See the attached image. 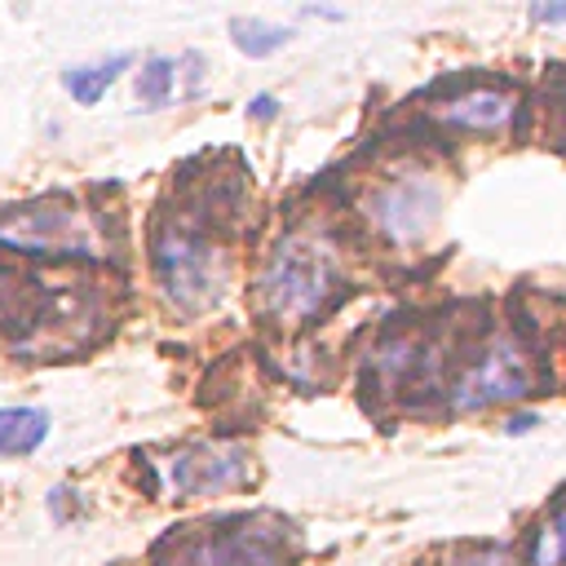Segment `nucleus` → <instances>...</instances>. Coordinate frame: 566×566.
I'll return each instance as SVG.
<instances>
[{
    "instance_id": "f257e3e1",
    "label": "nucleus",
    "mask_w": 566,
    "mask_h": 566,
    "mask_svg": "<svg viewBox=\"0 0 566 566\" xmlns=\"http://www.w3.org/2000/svg\"><path fill=\"white\" fill-rule=\"evenodd\" d=\"M332 287H336V265H332L327 243L314 234H287L274 243V252L261 270L256 296L270 318L305 323V318L323 314Z\"/></svg>"
},
{
    "instance_id": "f03ea898",
    "label": "nucleus",
    "mask_w": 566,
    "mask_h": 566,
    "mask_svg": "<svg viewBox=\"0 0 566 566\" xmlns=\"http://www.w3.org/2000/svg\"><path fill=\"white\" fill-rule=\"evenodd\" d=\"M287 526L270 513H252V517H226V522H208V526H186V535H172L168 544H159L164 553L172 548V562L159 566H283Z\"/></svg>"
},
{
    "instance_id": "7ed1b4c3",
    "label": "nucleus",
    "mask_w": 566,
    "mask_h": 566,
    "mask_svg": "<svg viewBox=\"0 0 566 566\" xmlns=\"http://www.w3.org/2000/svg\"><path fill=\"white\" fill-rule=\"evenodd\" d=\"M150 261H155V274L164 283V292L181 310H199V305L217 301V292L226 283V261H221L217 243H208L203 234H190V230L155 234Z\"/></svg>"
},
{
    "instance_id": "20e7f679",
    "label": "nucleus",
    "mask_w": 566,
    "mask_h": 566,
    "mask_svg": "<svg viewBox=\"0 0 566 566\" xmlns=\"http://www.w3.org/2000/svg\"><path fill=\"white\" fill-rule=\"evenodd\" d=\"M0 248L31 252V256L84 252L88 248V234L80 226L75 203L62 199V195H49V199H35V203L13 208L9 217H0Z\"/></svg>"
},
{
    "instance_id": "39448f33",
    "label": "nucleus",
    "mask_w": 566,
    "mask_h": 566,
    "mask_svg": "<svg viewBox=\"0 0 566 566\" xmlns=\"http://www.w3.org/2000/svg\"><path fill=\"white\" fill-rule=\"evenodd\" d=\"M531 389V363L526 354L513 345V340H495L451 389V402L460 411H478V407H491V402H509V398H522Z\"/></svg>"
},
{
    "instance_id": "423d86ee",
    "label": "nucleus",
    "mask_w": 566,
    "mask_h": 566,
    "mask_svg": "<svg viewBox=\"0 0 566 566\" xmlns=\"http://www.w3.org/2000/svg\"><path fill=\"white\" fill-rule=\"evenodd\" d=\"M168 486L177 495H217L226 486H239L248 482L252 473V455L243 447H212V442H199V447H181L168 464Z\"/></svg>"
},
{
    "instance_id": "0eeeda50",
    "label": "nucleus",
    "mask_w": 566,
    "mask_h": 566,
    "mask_svg": "<svg viewBox=\"0 0 566 566\" xmlns=\"http://www.w3.org/2000/svg\"><path fill=\"white\" fill-rule=\"evenodd\" d=\"M433 212H438V190H433L429 181H420V177L389 181V186L371 199V217H376V226H380L389 239H398V243L420 239V234L429 230Z\"/></svg>"
},
{
    "instance_id": "6e6552de",
    "label": "nucleus",
    "mask_w": 566,
    "mask_h": 566,
    "mask_svg": "<svg viewBox=\"0 0 566 566\" xmlns=\"http://www.w3.org/2000/svg\"><path fill=\"white\" fill-rule=\"evenodd\" d=\"M509 115H513V102L500 88H473L442 106V119L455 128H469V133H500L509 124Z\"/></svg>"
},
{
    "instance_id": "1a4fd4ad",
    "label": "nucleus",
    "mask_w": 566,
    "mask_h": 566,
    "mask_svg": "<svg viewBox=\"0 0 566 566\" xmlns=\"http://www.w3.org/2000/svg\"><path fill=\"white\" fill-rule=\"evenodd\" d=\"M49 438V411L40 407H4L0 411V455L18 460L31 455Z\"/></svg>"
},
{
    "instance_id": "9d476101",
    "label": "nucleus",
    "mask_w": 566,
    "mask_h": 566,
    "mask_svg": "<svg viewBox=\"0 0 566 566\" xmlns=\"http://www.w3.org/2000/svg\"><path fill=\"white\" fill-rule=\"evenodd\" d=\"M128 66V53H115L111 62H93V66H75V71H66L62 75V84H66V93L80 102V106H93L111 84H115V75Z\"/></svg>"
},
{
    "instance_id": "9b49d317",
    "label": "nucleus",
    "mask_w": 566,
    "mask_h": 566,
    "mask_svg": "<svg viewBox=\"0 0 566 566\" xmlns=\"http://www.w3.org/2000/svg\"><path fill=\"white\" fill-rule=\"evenodd\" d=\"M234 44H239V53H248V57H270L274 49H283L287 40H292V31L287 27H279V22H265V18H234Z\"/></svg>"
},
{
    "instance_id": "f8f14e48",
    "label": "nucleus",
    "mask_w": 566,
    "mask_h": 566,
    "mask_svg": "<svg viewBox=\"0 0 566 566\" xmlns=\"http://www.w3.org/2000/svg\"><path fill=\"white\" fill-rule=\"evenodd\" d=\"M531 566H566V509H557L531 539Z\"/></svg>"
},
{
    "instance_id": "ddd939ff",
    "label": "nucleus",
    "mask_w": 566,
    "mask_h": 566,
    "mask_svg": "<svg viewBox=\"0 0 566 566\" xmlns=\"http://www.w3.org/2000/svg\"><path fill=\"white\" fill-rule=\"evenodd\" d=\"M172 80H177V66L168 62V57H150L142 71H137V97H142V106H164L168 102V93H172Z\"/></svg>"
},
{
    "instance_id": "4468645a",
    "label": "nucleus",
    "mask_w": 566,
    "mask_h": 566,
    "mask_svg": "<svg viewBox=\"0 0 566 566\" xmlns=\"http://www.w3.org/2000/svg\"><path fill=\"white\" fill-rule=\"evenodd\" d=\"M460 566H509V553H500V548H486V553H473V557H464Z\"/></svg>"
},
{
    "instance_id": "2eb2a0df",
    "label": "nucleus",
    "mask_w": 566,
    "mask_h": 566,
    "mask_svg": "<svg viewBox=\"0 0 566 566\" xmlns=\"http://www.w3.org/2000/svg\"><path fill=\"white\" fill-rule=\"evenodd\" d=\"M531 18L535 22H566V4H535Z\"/></svg>"
},
{
    "instance_id": "dca6fc26",
    "label": "nucleus",
    "mask_w": 566,
    "mask_h": 566,
    "mask_svg": "<svg viewBox=\"0 0 566 566\" xmlns=\"http://www.w3.org/2000/svg\"><path fill=\"white\" fill-rule=\"evenodd\" d=\"M535 424H539L535 411H531V416H513V420H509V433H526V429H535Z\"/></svg>"
},
{
    "instance_id": "f3484780",
    "label": "nucleus",
    "mask_w": 566,
    "mask_h": 566,
    "mask_svg": "<svg viewBox=\"0 0 566 566\" xmlns=\"http://www.w3.org/2000/svg\"><path fill=\"white\" fill-rule=\"evenodd\" d=\"M252 115H256V119H270V115H274V97H265V93H261V97L252 102Z\"/></svg>"
}]
</instances>
